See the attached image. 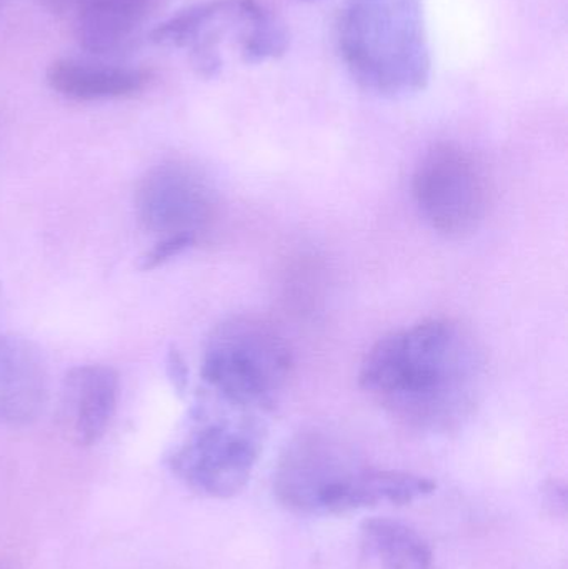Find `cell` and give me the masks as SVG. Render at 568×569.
<instances>
[{
    "instance_id": "cell-1",
    "label": "cell",
    "mask_w": 568,
    "mask_h": 569,
    "mask_svg": "<svg viewBox=\"0 0 568 569\" xmlns=\"http://www.w3.org/2000/svg\"><path fill=\"white\" fill-rule=\"evenodd\" d=\"M486 357L469 328L430 318L380 338L360 367L362 390L390 417L430 433L462 427L476 410Z\"/></svg>"
},
{
    "instance_id": "cell-2",
    "label": "cell",
    "mask_w": 568,
    "mask_h": 569,
    "mask_svg": "<svg viewBox=\"0 0 568 569\" xmlns=\"http://www.w3.org/2000/svg\"><path fill=\"white\" fill-rule=\"evenodd\" d=\"M337 42L350 76L367 92L403 99L429 82L422 0H346Z\"/></svg>"
},
{
    "instance_id": "cell-3",
    "label": "cell",
    "mask_w": 568,
    "mask_h": 569,
    "mask_svg": "<svg viewBox=\"0 0 568 569\" xmlns=\"http://www.w3.org/2000/svg\"><path fill=\"white\" fill-rule=\"evenodd\" d=\"M292 351L266 318L237 315L213 328L202 357L207 393L229 407L266 415L292 377Z\"/></svg>"
},
{
    "instance_id": "cell-4",
    "label": "cell",
    "mask_w": 568,
    "mask_h": 569,
    "mask_svg": "<svg viewBox=\"0 0 568 569\" xmlns=\"http://www.w3.org/2000/svg\"><path fill=\"white\" fill-rule=\"evenodd\" d=\"M266 433L262 415L229 407L207 395L197 405L192 430L170 455V470L202 497H236L252 478Z\"/></svg>"
},
{
    "instance_id": "cell-5",
    "label": "cell",
    "mask_w": 568,
    "mask_h": 569,
    "mask_svg": "<svg viewBox=\"0 0 568 569\" xmlns=\"http://www.w3.org/2000/svg\"><path fill=\"white\" fill-rule=\"evenodd\" d=\"M277 500L300 515H346L377 503L376 468L366 467L337 438L299 435L280 455Z\"/></svg>"
},
{
    "instance_id": "cell-6",
    "label": "cell",
    "mask_w": 568,
    "mask_h": 569,
    "mask_svg": "<svg viewBox=\"0 0 568 569\" xmlns=\"http://www.w3.org/2000/svg\"><path fill=\"white\" fill-rule=\"evenodd\" d=\"M412 196L434 230L459 239L482 226L492 190L480 160L464 147L446 142L420 157L413 170Z\"/></svg>"
},
{
    "instance_id": "cell-7",
    "label": "cell",
    "mask_w": 568,
    "mask_h": 569,
    "mask_svg": "<svg viewBox=\"0 0 568 569\" xmlns=\"http://www.w3.org/2000/svg\"><path fill=\"white\" fill-rule=\"evenodd\" d=\"M216 193L206 177L186 163H162L140 180L136 210L143 229L157 236L192 237L212 223Z\"/></svg>"
},
{
    "instance_id": "cell-8",
    "label": "cell",
    "mask_w": 568,
    "mask_h": 569,
    "mask_svg": "<svg viewBox=\"0 0 568 569\" xmlns=\"http://www.w3.org/2000/svg\"><path fill=\"white\" fill-rule=\"evenodd\" d=\"M49 373L32 341L0 335V425L26 427L46 410Z\"/></svg>"
},
{
    "instance_id": "cell-9",
    "label": "cell",
    "mask_w": 568,
    "mask_h": 569,
    "mask_svg": "<svg viewBox=\"0 0 568 569\" xmlns=\"http://www.w3.org/2000/svg\"><path fill=\"white\" fill-rule=\"evenodd\" d=\"M119 375L107 365H80L63 378V420L80 447L102 440L119 401Z\"/></svg>"
},
{
    "instance_id": "cell-10",
    "label": "cell",
    "mask_w": 568,
    "mask_h": 569,
    "mask_svg": "<svg viewBox=\"0 0 568 569\" xmlns=\"http://www.w3.org/2000/svg\"><path fill=\"white\" fill-rule=\"evenodd\" d=\"M47 82L67 99L92 102L133 96L147 86L149 76L139 69L63 59L49 67Z\"/></svg>"
},
{
    "instance_id": "cell-11",
    "label": "cell",
    "mask_w": 568,
    "mask_h": 569,
    "mask_svg": "<svg viewBox=\"0 0 568 569\" xmlns=\"http://www.w3.org/2000/svg\"><path fill=\"white\" fill-rule=\"evenodd\" d=\"M150 7L152 0H89L73 16V32L89 52H113L136 32Z\"/></svg>"
},
{
    "instance_id": "cell-12",
    "label": "cell",
    "mask_w": 568,
    "mask_h": 569,
    "mask_svg": "<svg viewBox=\"0 0 568 569\" xmlns=\"http://www.w3.org/2000/svg\"><path fill=\"white\" fill-rule=\"evenodd\" d=\"M360 537L379 569H432L429 543L409 525L392 518H369L360 527Z\"/></svg>"
},
{
    "instance_id": "cell-13",
    "label": "cell",
    "mask_w": 568,
    "mask_h": 569,
    "mask_svg": "<svg viewBox=\"0 0 568 569\" xmlns=\"http://www.w3.org/2000/svg\"><path fill=\"white\" fill-rule=\"evenodd\" d=\"M196 242L197 240L192 239V237H163L160 242L156 243L153 249H150L149 252L140 259V269L146 270V272L159 269L163 263L170 262V260L176 259V257L182 256L186 250L196 246Z\"/></svg>"
},
{
    "instance_id": "cell-14",
    "label": "cell",
    "mask_w": 568,
    "mask_h": 569,
    "mask_svg": "<svg viewBox=\"0 0 568 569\" xmlns=\"http://www.w3.org/2000/svg\"><path fill=\"white\" fill-rule=\"evenodd\" d=\"M166 368L173 390L179 395L186 393L187 387H189V368L177 348H170L167 353Z\"/></svg>"
},
{
    "instance_id": "cell-15",
    "label": "cell",
    "mask_w": 568,
    "mask_h": 569,
    "mask_svg": "<svg viewBox=\"0 0 568 569\" xmlns=\"http://www.w3.org/2000/svg\"><path fill=\"white\" fill-rule=\"evenodd\" d=\"M567 495L566 487L559 481H552V483L546 487V505L550 507L554 515L557 517H564L567 510Z\"/></svg>"
},
{
    "instance_id": "cell-16",
    "label": "cell",
    "mask_w": 568,
    "mask_h": 569,
    "mask_svg": "<svg viewBox=\"0 0 568 569\" xmlns=\"http://www.w3.org/2000/svg\"><path fill=\"white\" fill-rule=\"evenodd\" d=\"M46 9L59 16H76L89 0H40Z\"/></svg>"
},
{
    "instance_id": "cell-17",
    "label": "cell",
    "mask_w": 568,
    "mask_h": 569,
    "mask_svg": "<svg viewBox=\"0 0 568 569\" xmlns=\"http://www.w3.org/2000/svg\"><path fill=\"white\" fill-rule=\"evenodd\" d=\"M306 2H312V0H306Z\"/></svg>"
}]
</instances>
